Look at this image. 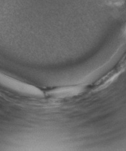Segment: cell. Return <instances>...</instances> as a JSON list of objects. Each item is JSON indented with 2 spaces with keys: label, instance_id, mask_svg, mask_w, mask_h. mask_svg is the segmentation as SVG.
Here are the masks:
<instances>
[{
  "label": "cell",
  "instance_id": "obj_1",
  "mask_svg": "<svg viewBox=\"0 0 126 151\" xmlns=\"http://www.w3.org/2000/svg\"><path fill=\"white\" fill-rule=\"evenodd\" d=\"M0 86L9 91L31 97H40L43 93L38 88L18 81L0 73Z\"/></svg>",
  "mask_w": 126,
  "mask_h": 151
},
{
  "label": "cell",
  "instance_id": "obj_2",
  "mask_svg": "<svg viewBox=\"0 0 126 151\" xmlns=\"http://www.w3.org/2000/svg\"><path fill=\"white\" fill-rule=\"evenodd\" d=\"M81 88L78 86H68L61 88L51 92V95L57 98H66L78 95Z\"/></svg>",
  "mask_w": 126,
  "mask_h": 151
}]
</instances>
